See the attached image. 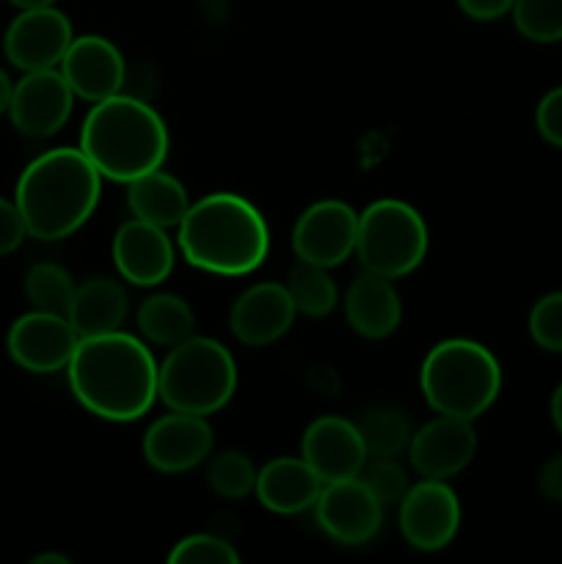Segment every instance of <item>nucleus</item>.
<instances>
[{
	"label": "nucleus",
	"instance_id": "obj_29",
	"mask_svg": "<svg viewBox=\"0 0 562 564\" xmlns=\"http://www.w3.org/2000/svg\"><path fill=\"white\" fill-rule=\"evenodd\" d=\"M510 14L516 22V31L527 42H562V0H516Z\"/></svg>",
	"mask_w": 562,
	"mask_h": 564
},
{
	"label": "nucleus",
	"instance_id": "obj_17",
	"mask_svg": "<svg viewBox=\"0 0 562 564\" xmlns=\"http://www.w3.org/2000/svg\"><path fill=\"white\" fill-rule=\"evenodd\" d=\"M176 248L163 226L132 218L114 235V264L125 281L136 286H158L171 275Z\"/></svg>",
	"mask_w": 562,
	"mask_h": 564
},
{
	"label": "nucleus",
	"instance_id": "obj_6",
	"mask_svg": "<svg viewBox=\"0 0 562 564\" xmlns=\"http://www.w3.org/2000/svg\"><path fill=\"white\" fill-rule=\"evenodd\" d=\"M235 391V356L209 336H187L158 367V397L169 411L213 416L229 405Z\"/></svg>",
	"mask_w": 562,
	"mask_h": 564
},
{
	"label": "nucleus",
	"instance_id": "obj_13",
	"mask_svg": "<svg viewBox=\"0 0 562 564\" xmlns=\"http://www.w3.org/2000/svg\"><path fill=\"white\" fill-rule=\"evenodd\" d=\"M320 529L339 545H364L375 540L383 523V505L358 477L323 485L314 505Z\"/></svg>",
	"mask_w": 562,
	"mask_h": 564
},
{
	"label": "nucleus",
	"instance_id": "obj_28",
	"mask_svg": "<svg viewBox=\"0 0 562 564\" xmlns=\"http://www.w3.org/2000/svg\"><path fill=\"white\" fill-rule=\"evenodd\" d=\"M207 485L220 499H246V496L253 494V485H257V466L242 452L226 449L209 460Z\"/></svg>",
	"mask_w": 562,
	"mask_h": 564
},
{
	"label": "nucleus",
	"instance_id": "obj_27",
	"mask_svg": "<svg viewBox=\"0 0 562 564\" xmlns=\"http://www.w3.org/2000/svg\"><path fill=\"white\" fill-rule=\"evenodd\" d=\"M356 424L358 433H361L367 457H397L402 455V452H408L413 430L411 422H408L400 411L378 408V411H369L367 416Z\"/></svg>",
	"mask_w": 562,
	"mask_h": 564
},
{
	"label": "nucleus",
	"instance_id": "obj_36",
	"mask_svg": "<svg viewBox=\"0 0 562 564\" xmlns=\"http://www.w3.org/2000/svg\"><path fill=\"white\" fill-rule=\"evenodd\" d=\"M538 490L554 505H562V452L543 463L538 474Z\"/></svg>",
	"mask_w": 562,
	"mask_h": 564
},
{
	"label": "nucleus",
	"instance_id": "obj_23",
	"mask_svg": "<svg viewBox=\"0 0 562 564\" xmlns=\"http://www.w3.org/2000/svg\"><path fill=\"white\" fill-rule=\"evenodd\" d=\"M127 207H130L132 218L171 229V226L182 224L187 207H191V198H187L185 185L174 174L154 169L127 182Z\"/></svg>",
	"mask_w": 562,
	"mask_h": 564
},
{
	"label": "nucleus",
	"instance_id": "obj_2",
	"mask_svg": "<svg viewBox=\"0 0 562 564\" xmlns=\"http://www.w3.org/2000/svg\"><path fill=\"white\" fill-rule=\"evenodd\" d=\"M102 193V174L80 147L42 152L22 169L14 204L25 220L28 237L58 242L75 235L94 215Z\"/></svg>",
	"mask_w": 562,
	"mask_h": 564
},
{
	"label": "nucleus",
	"instance_id": "obj_40",
	"mask_svg": "<svg viewBox=\"0 0 562 564\" xmlns=\"http://www.w3.org/2000/svg\"><path fill=\"white\" fill-rule=\"evenodd\" d=\"M17 9H39V6H55V0H9Z\"/></svg>",
	"mask_w": 562,
	"mask_h": 564
},
{
	"label": "nucleus",
	"instance_id": "obj_15",
	"mask_svg": "<svg viewBox=\"0 0 562 564\" xmlns=\"http://www.w3.org/2000/svg\"><path fill=\"white\" fill-rule=\"evenodd\" d=\"M477 455V433L468 419L435 416L411 435L408 460L422 479H452Z\"/></svg>",
	"mask_w": 562,
	"mask_h": 564
},
{
	"label": "nucleus",
	"instance_id": "obj_1",
	"mask_svg": "<svg viewBox=\"0 0 562 564\" xmlns=\"http://www.w3.org/2000/svg\"><path fill=\"white\" fill-rule=\"evenodd\" d=\"M158 367L138 336L110 330L83 336L66 367L75 400L105 422H136L158 400Z\"/></svg>",
	"mask_w": 562,
	"mask_h": 564
},
{
	"label": "nucleus",
	"instance_id": "obj_26",
	"mask_svg": "<svg viewBox=\"0 0 562 564\" xmlns=\"http://www.w3.org/2000/svg\"><path fill=\"white\" fill-rule=\"evenodd\" d=\"M22 290H25V297L31 301V306L39 308V312L66 314L72 306V297H75L77 284L72 281L69 270L61 268V264L36 262L25 273Z\"/></svg>",
	"mask_w": 562,
	"mask_h": 564
},
{
	"label": "nucleus",
	"instance_id": "obj_21",
	"mask_svg": "<svg viewBox=\"0 0 562 564\" xmlns=\"http://www.w3.org/2000/svg\"><path fill=\"white\" fill-rule=\"evenodd\" d=\"M342 306H345L347 325L364 339H386L402 323V301L400 292L395 290V281L367 270L350 281Z\"/></svg>",
	"mask_w": 562,
	"mask_h": 564
},
{
	"label": "nucleus",
	"instance_id": "obj_4",
	"mask_svg": "<svg viewBox=\"0 0 562 564\" xmlns=\"http://www.w3.org/2000/svg\"><path fill=\"white\" fill-rule=\"evenodd\" d=\"M169 127L141 97L116 94L94 102L80 127V149L110 182H132L163 169L169 158Z\"/></svg>",
	"mask_w": 562,
	"mask_h": 564
},
{
	"label": "nucleus",
	"instance_id": "obj_22",
	"mask_svg": "<svg viewBox=\"0 0 562 564\" xmlns=\"http://www.w3.org/2000/svg\"><path fill=\"white\" fill-rule=\"evenodd\" d=\"M130 312V297L127 290L116 279H105V275H94V279L77 284L72 306L66 312L69 323L83 336H99L110 334V330H121V323Z\"/></svg>",
	"mask_w": 562,
	"mask_h": 564
},
{
	"label": "nucleus",
	"instance_id": "obj_12",
	"mask_svg": "<svg viewBox=\"0 0 562 564\" xmlns=\"http://www.w3.org/2000/svg\"><path fill=\"white\" fill-rule=\"evenodd\" d=\"M75 31L69 17L55 6L20 9L3 36V53L20 72L55 69L64 61Z\"/></svg>",
	"mask_w": 562,
	"mask_h": 564
},
{
	"label": "nucleus",
	"instance_id": "obj_16",
	"mask_svg": "<svg viewBox=\"0 0 562 564\" xmlns=\"http://www.w3.org/2000/svg\"><path fill=\"white\" fill-rule=\"evenodd\" d=\"M58 69L64 72L75 97L91 105L121 94L127 80V61L121 50L97 33L72 39Z\"/></svg>",
	"mask_w": 562,
	"mask_h": 564
},
{
	"label": "nucleus",
	"instance_id": "obj_35",
	"mask_svg": "<svg viewBox=\"0 0 562 564\" xmlns=\"http://www.w3.org/2000/svg\"><path fill=\"white\" fill-rule=\"evenodd\" d=\"M512 3H516V0H457L463 14H466L468 20L477 22H494L499 20V17L510 14Z\"/></svg>",
	"mask_w": 562,
	"mask_h": 564
},
{
	"label": "nucleus",
	"instance_id": "obj_20",
	"mask_svg": "<svg viewBox=\"0 0 562 564\" xmlns=\"http://www.w3.org/2000/svg\"><path fill=\"white\" fill-rule=\"evenodd\" d=\"M323 479L303 457H273L257 471L253 496L275 516H298L314 510Z\"/></svg>",
	"mask_w": 562,
	"mask_h": 564
},
{
	"label": "nucleus",
	"instance_id": "obj_14",
	"mask_svg": "<svg viewBox=\"0 0 562 564\" xmlns=\"http://www.w3.org/2000/svg\"><path fill=\"white\" fill-rule=\"evenodd\" d=\"M215 435L207 416L171 411L149 424L143 435V460L160 474H185L213 455Z\"/></svg>",
	"mask_w": 562,
	"mask_h": 564
},
{
	"label": "nucleus",
	"instance_id": "obj_3",
	"mask_svg": "<svg viewBox=\"0 0 562 564\" xmlns=\"http://www.w3.org/2000/svg\"><path fill=\"white\" fill-rule=\"evenodd\" d=\"M187 264L213 275H248L270 251V229L259 207L237 193H209L187 207L176 226Z\"/></svg>",
	"mask_w": 562,
	"mask_h": 564
},
{
	"label": "nucleus",
	"instance_id": "obj_33",
	"mask_svg": "<svg viewBox=\"0 0 562 564\" xmlns=\"http://www.w3.org/2000/svg\"><path fill=\"white\" fill-rule=\"evenodd\" d=\"M534 127L549 147L562 149V86H554L540 97L534 108Z\"/></svg>",
	"mask_w": 562,
	"mask_h": 564
},
{
	"label": "nucleus",
	"instance_id": "obj_19",
	"mask_svg": "<svg viewBox=\"0 0 562 564\" xmlns=\"http://www.w3.org/2000/svg\"><path fill=\"white\" fill-rule=\"evenodd\" d=\"M298 308L284 284L259 281L248 286L229 312V328L248 347H268L292 328Z\"/></svg>",
	"mask_w": 562,
	"mask_h": 564
},
{
	"label": "nucleus",
	"instance_id": "obj_10",
	"mask_svg": "<svg viewBox=\"0 0 562 564\" xmlns=\"http://www.w3.org/2000/svg\"><path fill=\"white\" fill-rule=\"evenodd\" d=\"M72 108H75V91L69 88L58 66L55 69L22 72L20 80L14 83V91H11L9 119L20 135L44 141V138H53L69 121Z\"/></svg>",
	"mask_w": 562,
	"mask_h": 564
},
{
	"label": "nucleus",
	"instance_id": "obj_11",
	"mask_svg": "<svg viewBox=\"0 0 562 564\" xmlns=\"http://www.w3.org/2000/svg\"><path fill=\"white\" fill-rule=\"evenodd\" d=\"M461 499L446 479H422L400 501V532L417 551L446 549L461 532Z\"/></svg>",
	"mask_w": 562,
	"mask_h": 564
},
{
	"label": "nucleus",
	"instance_id": "obj_31",
	"mask_svg": "<svg viewBox=\"0 0 562 564\" xmlns=\"http://www.w3.org/2000/svg\"><path fill=\"white\" fill-rule=\"evenodd\" d=\"M171 564H237L240 554L231 543L215 534H191L169 551Z\"/></svg>",
	"mask_w": 562,
	"mask_h": 564
},
{
	"label": "nucleus",
	"instance_id": "obj_18",
	"mask_svg": "<svg viewBox=\"0 0 562 564\" xmlns=\"http://www.w3.org/2000/svg\"><path fill=\"white\" fill-rule=\"evenodd\" d=\"M301 457L323 479V485H328L358 477L367 463V449L356 422L342 416H320L303 433Z\"/></svg>",
	"mask_w": 562,
	"mask_h": 564
},
{
	"label": "nucleus",
	"instance_id": "obj_24",
	"mask_svg": "<svg viewBox=\"0 0 562 564\" xmlns=\"http://www.w3.org/2000/svg\"><path fill=\"white\" fill-rule=\"evenodd\" d=\"M196 328V314L182 301L180 295L160 292V295L147 297L138 308V330L147 345L174 347L193 336Z\"/></svg>",
	"mask_w": 562,
	"mask_h": 564
},
{
	"label": "nucleus",
	"instance_id": "obj_25",
	"mask_svg": "<svg viewBox=\"0 0 562 564\" xmlns=\"http://www.w3.org/2000/svg\"><path fill=\"white\" fill-rule=\"evenodd\" d=\"M284 286L295 303L298 314H303V317H325V314L334 312L336 301H339V290L328 275V268H317V264L298 262L290 270V279Z\"/></svg>",
	"mask_w": 562,
	"mask_h": 564
},
{
	"label": "nucleus",
	"instance_id": "obj_8",
	"mask_svg": "<svg viewBox=\"0 0 562 564\" xmlns=\"http://www.w3.org/2000/svg\"><path fill=\"white\" fill-rule=\"evenodd\" d=\"M80 334L66 314L31 308L17 317L6 334V350L20 369L33 375H53L69 367Z\"/></svg>",
	"mask_w": 562,
	"mask_h": 564
},
{
	"label": "nucleus",
	"instance_id": "obj_34",
	"mask_svg": "<svg viewBox=\"0 0 562 564\" xmlns=\"http://www.w3.org/2000/svg\"><path fill=\"white\" fill-rule=\"evenodd\" d=\"M28 229L14 198L0 196V257H9L25 242Z\"/></svg>",
	"mask_w": 562,
	"mask_h": 564
},
{
	"label": "nucleus",
	"instance_id": "obj_5",
	"mask_svg": "<svg viewBox=\"0 0 562 564\" xmlns=\"http://www.w3.org/2000/svg\"><path fill=\"white\" fill-rule=\"evenodd\" d=\"M419 386L435 413L474 422L501 394L499 358L474 339H444L424 356Z\"/></svg>",
	"mask_w": 562,
	"mask_h": 564
},
{
	"label": "nucleus",
	"instance_id": "obj_39",
	"mask_svg": "<svg viewBox=\"0 0 562 564\" xmlns=\"http://www.w3.org/2000/svg\"><path fill=\"white\" fill-rule=\"evenodd\" d=\"M31 564H69L64 554H39L33 556Z\"/></svg>",
	"mask_w": 562,
	"mask_h": 564
},
{
	"label": "nucleus",
	"instance_id": "obj_9",
	"mask_svg": "<svg viewBox=\"0 0 562 564\" xmlns=\"http://www.w3.org/2000/svg\"><path fill=\"white\" fill-rule=\"evenodd\" d=\"M358 213L339 198H323L301 213L292 229V251L298 262L336 268L356 253Z\"/></svg>",
	"mask_w": 562,
	"mask_h": 564
},
{
	"label": "nucleus",
	"instance_id": "obj_37",
	"mask_svg": "<svg viewBox=\"0 0 562 564\" xmlns=\"http://www.w3.org/2000/svg\"><path fill=\"white\" fill-rule=\"evenodd\" d=\"M11 91H14V80L9 77V72L0 66V116L9 113V102H11Z\"/></svg>",
	"mask_w": 562,
	"mask_h": 564
},
{
	"label": "nucleus",
	"instance_id": "obj_32",
	"mask_svg": "<svg viewBox=\"0 0 562 564\" xmlns=\"http://www.w3.org/2000/svg\"><path fill=\"white\" fill-rule=\"evenodd\" d=\"M529 336L545 352H562V290L538 297L529 312Z\"/></svg>",
	"mask_w": 562,
	"mask_h": 564
},
{
	"label": "nucleus",
	"instance_id": "obj_38",
	"mask_svg": "<svg viewBox=\"0 0 562 564\" xmlns=\"http://www.w3.org/2000/svg\"><path fill=\"white\" fill-rule=\"evenodd\" d=\"M549 413H551V424H554V430L560 433V438H562V383L556 386L554 394H551Z\"/></svg>",
	"mask_w": 562,
	"mask_h": 564
},
{
	"label": "nucleus",
	"instance_id": "obj_7",
	"mask_svg": "<svg viewBox=\"0 0 562 564\" xmlns=\"http://www.w3.org/2000/svg\"><path fill=\"white\" fill-rule=\"evenodd\" d=\"M428 246V224L408 202L378 198L358 215L356 257L367 273L402 279L424 262Z\"/></svg>",
	"mask_w": 562,
	"mask_h": 564
},
{
	"label": "nucleus",
	"instance_id": "obj_30",
	"mask_svg": "<svg viewBox=\"0 0 562 564\" xmlns=\"http://www.w3.org/2000/svg\"><path fill=\"white\" fill-rule=\"evenodd\" d=\"M358 479L372 490L383 510L386 507H400L408 488H411L406 468L397 463V457H367L364 468L358 471Z\"/></svg>",
	"mask_w": 562,
	"mask_h": 564
}]
</instances>
